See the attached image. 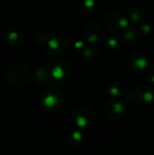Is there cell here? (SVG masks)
<instances>
[{
    "label": "cell",
    "instance_id": "6da1fadb",
    "mask_svg": "<svg viewBox=\"0 0 154 155\" xmlns=\"http://www.w3.org/2000/svg\"><path fill=\"white\" fill-rule=\"evenodd\" d=\"M23 39L24 35L17 29H8L5 34V40L10 45H20Z\"/></svg>",
    "mask_w": 154,
    "mask_h": 155
}]
</instances>
